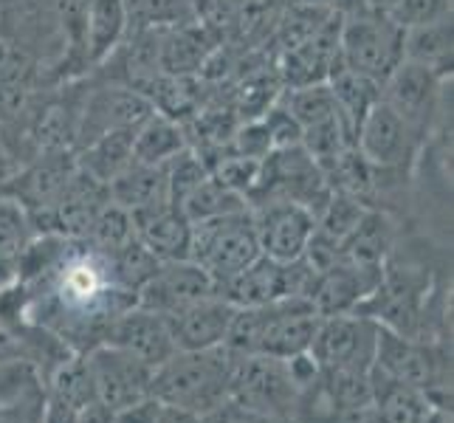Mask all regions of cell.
<instances>
[{"label":"cell","instance_id":"6da1fadb","mask_svg":"<svg viewBox=\"0 0 454 423\" xmlns=\"http://www.w3.org/2000/svg\"><path fill=\"white\" fill-rule=\"evenodd\" d=\"M238 358L226 344L209 350H176L153 370L150 396L203 418L231 398Z\"/></svg>","mask_w":454,"mask_h":423},{"label":"cell","instance_id":"7a4b0ae2","mask_svg":"<svg viewBox=\"0 0 454 423\" xmlns=\"http://www.w3.org/2000/svg\"><path fill=\"white\" fill-rule=\"evenodd\" d=\"M319 313L305 296L277 300L257 308H238L226 336V348L238 356L294 358L310 350Z\"/></svg>","mask_w":454,"mask_h":423},{"label":"cell","instance_id":"3957f363","mask_svg":"<svg viewBox=\"0 0 454 423\" xmlns=\"http://www.w3.org/2000/svg\"><path fill=\"white\" fill-rule=\"evenodd\" d=\"M260 257L252 209L192 223L190 260L212 277L217 288L238 277L246 265Z\"/></svg>","mask_w":454,"mask_h":423},{"label":"cell","instance_id":"277c9868","mask_svg":"<svg viewBox=\"0 0 454 423\" xmlns=\"http://www.w3.org/2000/svg\"><path fill=\"white\" fill-rule=\"evenodd\" d=\"M339 62L381 85L403 62V28L389 14L372 12L341 20Z\"/></svg>","mask_w":454,"mask_h":423},{"label":"cell","instance_id":"5b68a950","mask_svg":"<svg viewBox=\"0 0 454 423\" xmlns=\"http://www.w3.org/2000/svg\"><path fill=\"white\" fill-rule=\"evenodd\" d=\"M379 322L362 313L322 317L310 341V358L325 372H358L367 375L375 362Z\"/></svg>","mask_w":454,"mask_h":423},{"label":"cell","instance_id":"8992f818","mask_svg":"<svg viewBox=\"0 0 454 423\" xmlns=\"http://www.w3.org/2000/svg\"><path fill=\"white\" fill-rule=\"evenodd\" d=\"M231 401L260 415L294 420L300 387H296L288 358L240 356L231 375Z\"/></svg>","mask_w":454,"mask_h":423},{"label":"cell","instance_id":"52a82bcc","mask_svg":"<svg viewBox=\"0 0 454 423\" xmlns=\"http://www.w3.org/2000/svg\"><path fill=\"white\" fill-rule=\"evenodd\" d=\"M424 145L427 141L381 99L364 116V121L358 124V133H356V150L362 153L364 161L372 167L375 178L410 172Z\"/></svg>","mask_w":454,"mask_h":423},{"label":"cell","instance_id":"ba28073f","mask_svg":"<svg viewBox=\"0 0 454 423\" xmlns=\"http://www.w3.org/2000/svg\"><path fill=\"white\" fill-rule=\"evenodd\" d=\"M313 277H317V271L310 269L305 257L294 262H277L260 255L238 277L223 282L217 294L234 308H257L277 300H291V296H305L308 300Z\"/></svg>","mask_w":454,"mask_h":423},{"label":"cell","instance_id":"9c48e42d","mask_svg":"<svg viewBox=\"0 0 454 423\" xmlns=\"http://www.w3.org/2000/svg\"><path fill=\"white\" fill-rule=\"evenodd\" d=\"M375 370H381L393 379L418 387L427 393L429 403L434 393H449L446 389V358L437 353L424 339H406L389 327L379 325V341H375Z\"/></svg>","mask_w":454,"mask_h":423},{"label":"cell","instance_id":"30bf717a","mask_svg":"<svg viewBox=\"0 0 454 423\" xmlns=\"http://www.w3.org/2000/svg\"><path fill=\"white\" fill-rule=\"evenodd\" d=\"M443 85H446L443 76L403 59L381 82V102L393 107V111L427 141L434 130V121L441 119Z\"/></svg>","mask_w":454,"mask_h":423},{"label":"cell","instance_id":"8fae6325","mask_svg":"<svg viewBox=\"0 0 454 423\" xmlns=\"http://www.w3.org/2000/svg\"><path fill=\"white\" fill-rule=\"evenodd\" d=\"M85 362L93 379V389H97V401L105 403L111 412H119L124 406L150 396L153 367L138 362L136 356L102 341L85 353Z\"/></svg>","mask_w":454,"mask_h":423},{"label":"cell","instance_id":"7c38bea8","mask_svg":"<svg viewBox=\"0 0 454 423\" xmlns=\"http://www.w3.org/2000/svg\"><path fill=\"white\" fill-rule=\"evenodd\" d=\"M252 217L260 255L277 262L300 260L317 229V215L291 200H265L252 209Z\"/></svg>","mask_w":454,"mask_h":423},{"label":"cell","instance_id":"4fadbf2b","mask_svg":"<svg viewBox=\"0 0 454 423\" xmlns=\"http://www.w3.org/2000/svg\"><path fill=\"white\" fill-rule=\"evenodd\" d=\"M384 265H356L348 260H336L325 271L313 277L308 291L310 305L319 317H339V313H353L362 302H367L381 286Z\"/></svg>","mask_w":454,"mask_h":423},{"label":"cell","instance_id":"5bb4252c","mask_svg":"<svg viewBox=\"0 0 454 423\" xmlns=\"http://www.w3.org/2000/svg\"><path fill=\"white\" fill-rule=\"evenodd\" d=\"M153 114V105L145 93L121 85H105L85 93L76 121V147H85L88 141L99 138L111 130L136 128L138 121Z\"/></svg>","mask_w":454,"mask_h":423},{"label":"cell","instance_id":"9a60e30c","mask_svg":"<svg viewBox=\"0 0 454 423\" xmlns=\"http://www.w3.org/2000/svg\"><path fill=\"white\" fill-rule=\"evenodd\" d=\"M212 294H217V286L200 265L192 260H167L136 294V305L159 313V317H172L176 310L207 300Z\"/></svg>","mask_w":454,"mask_h":423},{"label":"cell","instance_id":"2e32d148","mask_svg":"<svg viewBox=\"0 0 454 423\" xmlns=\"http://www.w3.org/2000/svg\"><path fill=\"white\" fill-rule=\"evenodd\" d=\"M339 28L341 18L331 14L319 31L277 54V76L283 88L327 82V74L339 59Z\"/></svg>","mask_w":454,"mask_h":423},{"label":"cell","instance_id":"e0dca14e","mask_svg":"<svg viewBox=\"0 0 454 423\" xmlns=\"http://www.w3.org/2000/svg\"><path fill=\"white\" fill-rule=\"evenodd\" d=\"M76 172V153L74 150H40L31 164L20 167L14 176L9 195L23 203L28 215L49 209L51 203L66 190Z\"/></svg>","mask_w":454,"mask_h":423},{"label":"cell","instance_id":"ac0fdd59","mask_svg":"<svg viewBox=\"0 0 454 423\" xmlns=\"http://www.w3.org/2000/svg\"><path fill=\"white\" fill-rule=\"evenodd\" d=\"M105 341L124 353L136 356L138 362H145L153 370L176 353L167 319L147 308H138V305L119 313V317L111 322V327H107Z\"/></svg>","mask_w":454,"mask_h":423},{"label":"cell","instance_id":"d6986e66","mask_svg":"<svg viewBox=\"0 0 454 423\" xmlns=\"http://www.w3.org/2000/svg\"><path fill=\"white\" fill-rule=\"evenodd\" d=\"M234 310L238 308L221 294H212L207 300L176 310L172 317H164L176 350H209L226 344Z\"/></svg>","mask_w":454,"mask_h":423},{"label":"cell","instance_id":"ffe728a7","mask_svg":"<svg viewBox=\"0 0 454 423\" xmlns=\"http://www.w3.org/2000/svg\"><path fill=\"white\" fill-rule=\"evenodd\" d=\"M136 238L142 240L161 262L167 260H190L192 223L172 200L150 203L145 209L130 212Z\"/></svg>","mask_w":454,"mask_h":423},{"label":"cell","instance_id":"44dd1931","mask_svg":"<svg viewBox=\"0 0 454 423\" xmlns=\"http://www.w3.org/2000/svg\"><path fill=\"white\" fill-rule=\"evenodd\" d=\"M221 43L198 20H184L159 28V68L172 76H195Z\"/></svg>","mask_w":454,"mask_h":423},{"label":"cell","instance_id":"7402d4cb","mask_svg":"<svg viewBox=\"0 0 454 423\" xmlns=\"http://www.w3.org/2000/svg\"><path fill=\"white\" fill-rule=\"evenodd\" d=\"M128 0H88L85 6V62L105 66L130 35Z\"/></svg>","mask_w":454,"mask_h":423},{"label":"cell","instance_id":"603a6c76","mask_svg":"<svg viewBox=\"0 0 454 423\" xmlns=\"http://www.w3.org/2000/svg\"><path fill=\"white\" fill-rule=\"evenodd\" d=\"M370 396L372 410L381 418V423H424L432 410L427 393L375 367L370 370Z\"/></svg>","mask_w":454,"mask_h":423},{"label":"cell","instance_id":"cb8c5ba5","mask_svg":"<svg viewBox=\"0 0 454 423\" xmlns=\"http://www.w3.org/2000/svg\"><path fill=\"white\" fill-rule=\"evenodd\" d=\"M186 147H190L186 124L169 119L159 111H153L147 119L138 121L133 130V161L138 164L164 167Z\"/></svg>","mask_w":454,"mask_h":423},{"label":"cell","instance_id":"d4e9b609","mask_svg":"<svg viewBox=\"0 0 454 423\" xmlns=\"http://www.w3.org/2000/svg\"><path fill=\"white\" fill-rule=\"evenodd\" d=\"M133 130L136 128L111 130V133L88 141L85 147L74 150L76 153V167H80L88 178L107 186L119 176V172H124L133 161Z\"/></svg>","mask_w":454,"mask_h":423},{"label":"cell","instance_id":"484cf974","mask_svg":"<svg viewBox=\"0 0 454 423\" xmlns=\"http://www.w3.org/2000/svg\"><path fill=\"white\" fill-rule=\"evenodd\" d=\"M395 246V221L381 209L367 207L353 234L341 243V260L356 265H387Z\"/></svg>","mask_w":454,"mask_h":423},{"label":"cell","instance_id":"4316f807","mask_svg":"<svg viewBox=\"0 0 454 423\" xmlns=\"http://www.w3.org/2000/svg\"><path fill=\"white\" fill-rule=\"evenodd\" d=\"M327 85L333 90L336 107L344 119V124L350 128V133H358V124L364 121V116L372 111L381 99V85L370 80L364 74H356L348 66H341L336 59V66L327 74Z\"/></svg>","mask_w":454,"mask_h":423},{"label":"cell","instance_id":"83f0119b","mask_svg":"<svg viewBox=\"0 0 454 423\" xmlns=\"http://www.w3.org/2000/svg\"><path fill=\"white\" fill-rule=\"evenodd\" d=\"M454 57V28L451 20H441L432 26H418L403 31V59L434 71L437 76H451Z\"/></svg>","mask_w":454,"mask_h":423},{"label":"cell","instance_id":"f1b7e54d","mask_svg":"<svg viewBox=\"0 0 454 423\" xmlns=\"http://www.w3.org/2000/svg\"><path fill=\"white\" fill-rule=\"evenodd\" d=\"M107 198L128 212L145 209L150 203L169 200L167 192V172L164 167H150V164H138L130 161V167L119 172V176L107 184Z\"/></svg>","mask_w":454,"mask_h":423},{"label":"cell","instance_id":"f546056e","mask_svg":"<svg viewBox=\"0 0 454 423\" xmlns=\"http://www.w3.org/2000/svg\"><path fill=\"white\" fill-rule=\"evenodd\" d=\"M35 80V62L18 43L0 40V116H14L26 107Z\"/></svg>","mask_w":454,"mask_h":423},{"label":"cell","instance_id":"4dcf8cb0","mask_svg":"<svg viewBox=\"0 0 454 423\" xmlns=\"http://www.w3.org/2000/svg\"><path fill=\"white\" fill-rule=\"evenodd\" d=\"M178 209L184 212V217L190 223H200V221H212V217H221V215L248 209V203L243 195L231 192L229 186H223L221 181L209 176L178 203Z\"/></svg>","mask_w":454,"mask_h":423},{"label":"cell","instance_id":"1f68e13d","mask_svg":"<svg viewBox=\"0 0 454 423\" xmlns=\"http://www.w3.org/2000/svg\"><path fill=\"white\" fill-rule=\"evenodd\" d=\"M279 102H283L291 116L300 121V128H313V124H322L327 119L341 116L333 90L327 82H317V85H302V88H283L279 93Z\"/></svg>","mask_w":454,"mask_h":423},{"label":"cell","instance_id":"d6a6232c","mask_svg":"<svg viewBox=\"0 0 454 423\" xmlns=\"http://www.w3.org/2000/svg\"><path fill=\"white\" fill-rule=\"evenodd\" d=\"M107 262H111V274L116 286L133 296L147 286L150 277L159 271V265H161V260L138 238H133L128 246L119 248L116 255L107 257Z\"/></svg>","mask_w":454,"mask_h":423},{"label":"cell","instance_id":"836d02e7","mask_svg":"<svg viewBox=\"0 0 454 423\" xmlns=\"http://www.w3.org/2000/svg\"><path fill=\"white\" fill-rule=\"evenodd\" d=\"M364 212H367V203L362 198L333 192L331 198H327L325 209L317 215V229L313 231H317L319 238H325L327 243H333L341 255V243L353 234V229L364 217Z\"/></svg>","mask_w":454,"mask_h":423},{"label":"cell","instance_id":"e575fe53","mask_svg":"<svg viewBox=\"0 0 454 423\" xmlns=\"http://www.w3.org/2000/svg\"><path fill=\"white\" fill-rule=\"evenodd\" d=\"M35 223H31V215L23 203H18L12 195L0 198V265H9L14 271V262L35 240Z\"/></svg>","mask_w":454,"mask_h":423},{"label":"cell","instance_id":"d590c367","mask_svg":"<svg viewBox=\"0 0 454 423\" xmlns=\"http://www.w3.org/2000/svg\"><path fill=\"white\" fill-rule=\"evenodd\" d=\"M133 238H136V226H133L130 212L124 207H119V203L107 200L105 207L99 209L97 221H93L85 243L93 248V252L111 257V255L119 252V248L128 246Z\"/></svg>","mask_w":454,"mask_h":423},{"label":"cell","instance_id":"8d00e7d4","mask_svg":"<svg viewBox=\"0 0 454 423\" xmlns=\"http://www.w3.org/2000/svg\"><path fill=\"white\" fill-rule=\"evenodd\" d=\"M51 396L59 398L62 403H68L76 412L97 401V389H93L85 353L68 358V362H59L54 379H51Z\"/></svg>","mask_w":454,"mask_h":423},{"label":"cell","instance_id":"74e56055","mask_svg":"<svg viewBox=\"0 0 454 423\" xmlns=\"http://www.w3.org/2000/svg\"><path fill=\"white\" fill-rule=\"evenodd\" d=\"M389 18L403 31L451 20V0H398L395 9L389 12Z\"/></svg>","mask_w":454,"mask_h":423},{"label":"cell","instance_id":"f35d334b","mask_svg":"<svg viewBox=\"0 0 454 423\" xmlns=\"http://www.w3.org/2000/svg\"><path fill=\"white\" fill-rule=\"evenodd\" d=\"M260 121L265 124V133H269L271 138V150H286V147H296V145H302V128H300V121H296L291 116L288 107L277 102L260 116Z\"/></svg>","mask_w":454,"mask_h":423},{"label":"cell","instance_id":"ab89813d","mask_svg":"<svg viewBox=\"0 0 454 423\" xmlns=\"http://www.w3.org/2000/svg\"><path fill=\"white\" fill-rule=\"evenodd\" d=\"M200 423H296L288 418H271V415H260L254 410H246V406L234 403L231 398L226 403H221L217 410H212L209 415H203Z\"/></svg>","mask_w":454,"mask_h":423},{"label":"cell","instance_id":"60d3db41","mask_svg":"<svg viewBox=\"0 0 454 423\" xmlns=\"http://www.w3.org/2000/svg\"><path fill=\"white\" fill-rule=\"evenodd\" d=\"M155 423H200V415L178 410V406H169V403L161 401L159 403V415H155Z\"/></svg>","mask_w":454,"mask_h":423},{"label":"cell","instance_id":"b9f144b4","mask_svg":"<svg viewBox=\"0 0 454 423\" xmlns=\"http://www.w3.org/2000/svg\"><path fill=\"white\" fill-rule=\"evenodd\" d=\"M20 167L23 164H18L4 147H0V198L9 195V186H12V181H14V176H18Z\"/></svg>","mask_w":454,"mask_h":423},{"label":"cell","instance_id":"7bdbcfd3","mask_svg":"<svg viewBox=\"0 0 454 423\" xmlns=\"http://www.w3.org/2000/svg\"><path fill=\"white\" fill-rule=\"evenodd\" d=\"M424 423H451V410L449 406H432L429 415L424 418Z\"/></svg>","mask_w":454,"mask_h":423},{"label":"cell","instance_id":"ee69618b","mask_svg":"<svg viewBox=\"0 0 454 423\" xmlns=\"http://www.w3.org/2000/svg\"><path fill=\"white\" fill-rule=\"evenodd\" d=\"M364 4H367V9H370L372 14H389V12L395 9L398 0H364Z\"/></svg>","mask_w":454,"mask_h":423},{"label":"cell","instance_id":"f6af8a7d","mask_svg":"<svg viewBox=\"0 0 454 423\" xmlns=\"http://www.w3.org/2000/svg\"><path fill=\"white\" fill-rule=\"evenodd\" d=\"M288 6H327V0H283Z\"/></svg>","mask_w":454,"mask_h":423},{"label":"cell","instance_id":"bcb514c9","mask_svg":"<svg viewBox=\"0 0 454 423\" xmlns=\"http://www.w3.org/2000/svg\"><path fill=\"white\" fill-rule=\"evenodd\" d=\"M18 0H0V9H6V6H14Z\"/></svg>","mask_w":454,"mask_h":423}]
</instances>
